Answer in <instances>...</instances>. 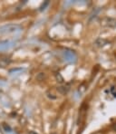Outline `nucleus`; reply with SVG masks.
<instances>
[{"instance_id":"2","label":"nucleus","mask_w":116,"mask_h":134,"mask_svg":"<svg viewBox=\"0 0 116 134\" xmlns=\"http://www.w3.org/2000/svg\"><path fill=\"white\" fill-rule=\"evenodd\" d=\"M53 134H56V133H53Z\"/></svg>"},{"instance_id":"1","label":"nucleus","mask_w":116,"mask_h":134,"mask_svg":"<svg viewBox=\"0 0 116 134\" xmlns=\"http://www.w3.org/2000/svg\"><path fill=\"white\" fill-rule=\"evenodd\" d=\"M113 129H114L115 131H116V124H114V125H113Z\"/></svg>"}]
</instances>
